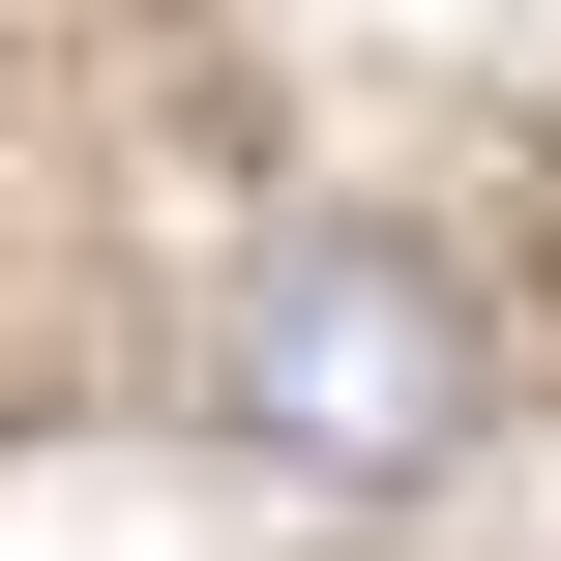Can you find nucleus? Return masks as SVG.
<instances>
[{"label":"nucleus","instance_id":"obj_1","mask_svg":"<svg viewBox=\"0 0 561 561\" xmlns=\"http://www.w3.org/2000/svg\"><path fill=\"white\" fill-rule=\"evenodd\" d=\"M237 444L325 473V503H414V473L473 444V296H444L414 237H266V266H237Z\"/></svg>","mask_w":561,"mask_h":561}]
</instances>
